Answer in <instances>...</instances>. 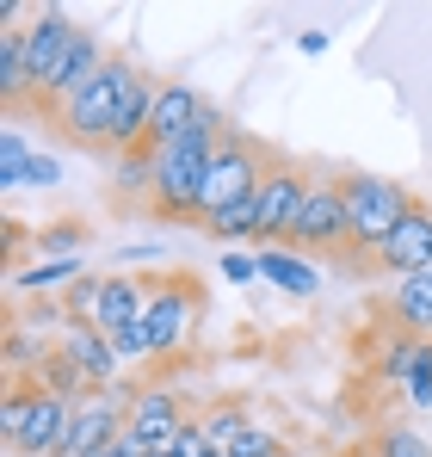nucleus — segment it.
<instances>
[{"mask_svg":"<svg viewBox=\"0 0 432 457\" xmlns=\"http://www.w3.org/2000/svg\"><path fill=\"white\" fill-rule=\"evenodd\" d=\"M389 309H395L402 334H414V340H432V266H427V272H414V278H395V291H389Z\"/></svg>","mask_w":432,"mask_h":457,"instance_id":"obj_18","label":"nucleus"},{"mask_svg":"<svg viewBox=\"0 0 432 457\" xmlns=\"http://www.w3.org/2000/svg\"><path fill=\"white\" fill-rule=\"evenodd\" d=\"M37 383H44L50 395H62V402H87V395H93V383H87L80 371H74V359L62 353V346H56V353L44 359V371H37Z\"/></svg>","mask_w":432,"mask_h":457,"instance_id":"obj_24","label":"nucleus"},{"mask_svg":"<svg viewBox=\"0 0 432 457\" xmlns=\"http://www.w3.org/2000/svg\"><path fill=\"white\" fill-rule=\"evenodd\" d=\"M93 457H137V452H124V445H105V452H93Z\"/></svg>","mask_w":432,"mask_h":457,"instance_id":"obj_37","label":"nucleus"},{"mask_svg":"<svg viewBox=\"0 0 432 457\" xmlns=\"http://www.w3.org/2000/svg\"><path fill=\"white\" fill-rule=\"evenodd\" d=\"M69 420H74V402L62 395H50L44 383H37V402H31V420H25V433H19V457H62L69 445Z\"/></svg>","mask_w":432,"mask_h":457,"instance_id":"obj_12","label":"nucleus"},{"mask_svg":"<svg viewBox=\"0 0 432 457\" xmlns=\"http://www.w3.org/2000/svg\"><path fill=\"white\" fill-rule=\"evenodd\" d=\"M198 309H204L198 285H186V278H154V285H148V309H143L148 359H173V353L186 346V334H192Z\"/></svg>","mask_w":432,"mask_h":457,"instance_id":"obj_4","label":"nucleus"},{"mask_svg":"<svg viewBox=\"0 0 432 457\" xmlns=\"http://www.w3.org/2000/svg\"><path fill=\"white\" fill-rule=\"evenodd\" d=\"M198 427H204V439H211L216 452L228 457L241 439H247V427H253V414L241 408V402H211V408H198Z\"/></svg>","mask_w":432,"mask_h":457,"instance_id":"obj_20","label":"nucleus"},{"mask_svg":"<svg viewBox=\"0 0 432 457\" xmlns=\"http://www.w3.org/2000/svg\"><path fill=\"white\" fill-rule=\"evenodd\" d=\"M31 402H37V378H19L12 389H6V408H0L6 445H19V433H25V420H31Z\"/></svg>","mask_w":432,"mask_h":457,"instance_id":"obj_26","label":"nucleus"},{"mask_svg":"<svg viewBox=\"0 0 432 457\" xmlns=\"http://www.w3.org/2000/svg\"><path fill=\"white\" fill-rule=\"evenodd\" d=\"M228 457H285V439H278L272 427H260V420H253V427H247V439H241Z\"/></svg>","mask_w":432,"mask_h":457,"instance_id":"obj_31","label":"nucleus"},{"mask_svg":"<svg viewBox=\"0 0 432 457\" xmlns=\"http://www.w3.org/2000/svg\"><path fill=\"white\" fill-rule=\"evenodd\" d=\"M303 204H309V173H296L285 161L266 167V179H260V247H285Z\"/></svg>","mask_w":432,"mask_h":457,"instance_id":"obj_8","label":"nucleus"},{"mask_svg":"<svg viewBox=\"0 0 432 457\" xmlns=\"http://www.w3.org/2000/svg\"><path fill=\"white\" fill-rule=\"evenodd\" d=\"M260 179H266V161L253 143H235V137H222V149L211 161V179H204V204H198V223H216L228 204H241V198H253L260 192Z\"/></svg>","mask_w":432,"mask_h":457,"instance_id":"obj_5","label":"nucleus"},{"mask_svg":"<svg viewBox=\"0 0 432 457\" xmlns=\"http://www.w3.org/2000/svg\"><path fill=\"white\" fill-rule=\"evenodd\" d=\"M130 402H137V389H118V383L112 389H93L87 402H74L62 457H93V452H105V445H118V433L130 420Z\"/></svg>","mask_w":432,"mask_h":457,"instance_id":"obj_6","label":"nucleus"},{"mask_svg":"<svg viewBox=\"0 0 432 457\" xmlns=\"http://www.w3.org/2000/svg\"><path fill=\"white\" fill-rule=\"evenodd\" d=\"M31 161H37V149L25 143V130H19V124H6V130H0V186H6V192H19V186H25V173H31Z\"/></svg>","mask_w":432,"mask_h":457,"instance_id":"obj_23","label":"nucleus"},{"mask_svg":"<svg viewBox=\"0 0 432 457\" xmlns=\"http://www.w3.org/2000/svg\"><path fill=\"white\" fill-rule=\"evenodd\" d=\"M260 278H266V285H278L285 297H315V291H321L315 260H309V253H296V247H260Z\"/></svg>","mask_w":432,"mask_h":457,"instance_id":"obj_17","label":"nucleus"},{"mask_svg":"<svg viewBox=\"0 0 432 457\" xmlns=\"http://www.w3.org/2000/svg\"><path fill=\"white\" fill-rule=\"evenodd\" d=\"M74 37H80V25H74L62 6H44L31 25H25V62H31V80H37V93L56 80V69L69 62Z\"/></svg>","mask_w":432,"mask_h":457,"instance_id":"obj_9","label":"nucleus"},{"mask_svg":"<svg viewBox=\"0 0 432 457\" xmlns=\"http://www.w3.org/2000/svg\"><path fill=\"white\" fill-rule=\"evenodd\" d=\"M105 62H112V56H105V50H99V37H93V31H87V25H80V37H74L69 62H62V69H56V80H50V87H44V93H37V99H44V105H50V112H62V105H69L74 93H87V87H93V80L105 75Z\"/></svg>","mask_w":432,"mask_h":457,"instance_id":"obj_13","label":"nucleus"},{"mask_svg":"<svg viewBox=\"0 0 432 457\" xmlns=\"http://www.w3.org/2000/svg\"><path fill=\"white\" fill-rule=\"evenodd\" d=\"M99 291H105V278H80V285H69L62 291V309H69V328H93V315H99Z\"/></svg>","mask_w":432,"mask_h":457,"instance_id":"obj_28","label":"nucleus"},{"mask_svg":"<svg viewBox=\"0 0 432 457\" xmlns=\"http://www.w3.org/2000/svg\"><path fill=\"white\" fill-rule=\"evenodd\" d=\"M154 457H173V452H154Z\"/></svg>","mask_w":432,"mask_h":457,"instance_id":"obj_38","label":"nucleus"},{"mask_svg":"<svg viewBox=\"0 0 432 457\" xmlns=\"http://www.w3.org/2000/svg\"><path fill=\"white\" fill-rule=\"evenodd\" d=\"M222 149V124L204 118L198 130H186V137H173V143H161L154 154V198H148V211L154 217H167V223H198V204H204V179H211V161Z\"/></svg>","mask_w":432,"mask_h":457,"instance_id":"obj_1","label":"nucleus"},{"mask_svg":"<svg viewBox=\"0 0 432 457\" xmlns=\"http://www.w3.org/2000/svg\"><path fill=\"white\" fill-rule=\"evenodd\" d=\"M285 457H290V452H285Z\"/></svg>","mask_w":432,"mask_h":457,"instance_id":"obj_39","label":"nucleus"},{"mask_svg":"<svg viewBox=\"0 0 432 457\" xmlns=\"http://www.w3.org/2000/svg\"><path fill=\"white\" fill-rule=\"evenodd\" d=\"M216 272H222L228 285H253V278H260V253H247V247H228Z\"/></svg>","mask_w":432,"mask_h":457,"instance_id":"obj_33","label":"nucleus"},{"mask_svg":"<svg viewBox=\"0 0 432 457\" xmlns=\"http://www.w3.org/2000/svg\"><path fill=\"white\" fill-rule=\"evenodd\" d=\"M31 93H37V80H31V62H25V25H0V99L19 105Z\"/></svg>","mask_w":432,"mask_h":457,"instance_id":"obj_19","label":"nucleus"},{"mask_svg":"<svg viewBox=\"0 0 432 457\" xmlns=\"http://www.w3.org/2000/svg\"><path fill=\"white\" fill-rule=\"evenodd\" d=\"M56 346L74 359V371L93 383V389H112V383H118V365H124V359L112 353V340H105L99 328H69Z\"/></svg>","mask_w":432,"mask_h":457,"instance_id":"obj_15","label":"nucleus"},{"mask_svg":"<svg viewBox=\"0 0 432 457\" xmlns=\"http://www.w3.org/2000/svg\"><path fill=\"white\" fill-rule=\"evenodd\" d=\"M222 241V247H241V241H260V192L253 198H241V204H228L216 223H204Z\"/></svg>","mask_w":432,"mask_h":457,"instance_id":"obj_22","label":"nucleus"},{"mask_svg":"<svg viewBox=\"0 0 432 457\" xmlns=\"http://www.w3.org/2000/svg\"><path fill=\"white\" fill-rule=\"evenodd\" d=\"M377 266L395 272V278H414L432 266V204H414L402 223L389 228V241L377 247Z\"/></svg>","mask_w":432,"mask_h":457,"instance_id":"obj_10","label":"nucleus"},{"mask_svg":"<svg viewBox=\"0 0 432 457\" xmlns=\"http://www.w3.org/2000/svg\"><path fill=\"white\" fill-rule=\"evenodd\" d=\"M296 50H303V56H321V50H328V31H303Z\"/></svg>","mask_w":432,"mask_h":457,"instance_id":"obj_36","label":"nucleus"},{"mask_svg":"<svg viewBox=\"0 0 432 457\" xmlns=\"http://www.w3.org/2000/svg\"><path fill=\"white\" fill-rule=\"evenodd\" d=\"M87 278V260H37L31 272H12V285L19 291H31V297H50V291H69Z\"/></svg>","mask_w":432,"mask_h":457,"instance_id":"obj_21","label":"nucleus"},{"mask_svg":"<svg viewBox=\"0 0 432 457\" xmlns=\"http://www.w3.org/2000/svg\"><path fill=\"white\" fill-rule=\"evenodd\" d=\"M143 309H148V285H143V278H130V272H105V291H99V315H93V328H99V334H118V328L143 321Z\"/></svg>","mask_w":432,"mask_h":457,"instance_id":"obj_16","label":"nucleus"},{"mask_svg":"<svg viewBox=\"0 0 432 457\" xmlns=\"http://www.w3.org/2000/svg\"><path fill=\"white\" fill-rule=\"evenodd\" d=\"M402 389H408V402H414L420 414L432 408V340L414 346V365H408V383H402Z\"/></svg>","mask_w":432,"mask_h":457,"instance_id":"obj_29","label":"nucleus"},{"mask_svg":"<svg viewBox=\"0 0 432 457\" xmlns=\"http://www.w3.org/2000/svg\"><path fill=\"white\" fill-rule=\"evenodd\" d=\"M118 198H154V154H118Z\"/></svg>","mask_w":432,"mask_h":457,"instance_id":"obj_25","label":"nucleus"},{"mask_svg":"<svg viewBox=\"0 0 432 457\" xmlns=\"http://www.w3.org/2000/svg\"><path fill=\"white\" fill-rule=\"evenodd\" d=\"M340 192H346V223H353L346 247H353V253H377V247L389 241V228L420 204L408 186H395V179H383V173H340Z\"/></svg>","mask_w":432,"mask_h":457,"instance_id":"obj_2","label":"nucleus"},{"mask_svg":"<svg viewBox=\"0 0 432 457\" xmlns=\"http://www.w3.org/2000/svg\"><path fill=\"white\" fill-rule=\"evenodd\" d=\"M25 186H37V192H44V186H62V161L37 149V161H31V173H25Z\"/></svg>","mask_w":432,"mask_h":457,"instance_id":"obj_35","label":"nucleus"},{"mask_svg":"<svg viewBox=\"0 0 432 457\" xmlns=\"http://www.w3.org/2000/svg\"><path fill=\"white\" fill-rule=\"evenodd\" d=\"M377 457H432V445L420 433H408V427H389V433L377 439Z\"/></svg>","mask_w":432,"mask_h":457,"instance_id":"obj_30","label":"nucleus"},{"mask_svg":"<svg viewBox=\"0 0 432 457\" xmlns=\"http://www.w3.org/2000/svg\"><path fill=\"white\" fill-rule=\"evenodd\" d=\"M87 253V228L80 223H50L37 235V260H80Z\"/></svg>","mask_w":432,"mask_h":457,"instance_id":"obj_27","label":"nucleus"},{"mask_svg":"<svg viewBox=\"0 0 432 457\" xmlns=\"http://www.w3.org/2000/svg\"><path fill=\"white\" fill-rule=\"evenodd\" d=\"M186 420H192V408H186V395L167 389V383H148V389H137V402H130V427L143 433L154 452H167Z\"/></svg>","mask_w":432,"mask_h":457,"instance_id":"obj_11","label":"nucleus"},{"mask_svg":"<svg viewBox=\"0 0 432 457\" xmlns=\"http://www.w3.org/2000/svg\"><path fill=\"white\" fill-rule=\"evenodd\" d=\"M204 118H216V112L192 93V87H186V80H161V93H154V130H148V149H161V143H173V137L198 130Z\"/></svg>","mask_w":432,"mask_h":457,"instance_id":"obj_14","label":"nucleus"},{"mask_svg":"<svg viewBox=\"0 0 432 457\" xmlns=\"http://www.w3.org/2000/svg\"><path fill=\"white\" fill-rule=\"evenodd\" d=\"M346 192H340V179H309V204H303V217L290 228V247L296 253H334V247H346Z\"/></svg>","mask_w":432,"mask_h":457,"instance_id":"obj_7","label":"nucleus"},{"mask_svg":"<svg viewBox=\"0 0 432 457\" xmlns=\"http://www.w3.org/2000/svg\"><path fill=\"white\" fill-rule=\"evenodd\" d=\"M143 75L137 62H124V56H112L105 62V75L93 80L87 93H74L69 105L56 112V124L69 130L74 143H87V149H105L112 143V124H118V105H124V93H130V80Z\"/></svg>","mask_w":432,"mask_h":457,"instance_id":"obj_3","label":"nucleus"},{"mask_svg":"<svg viewBox=\"0 0 432 457\" xmlns=\"http://www.w3.org/2000/svg\"><path fill=\"white\" fill-rule=\"evenodd\" d=\"M112 340V353L130 365V359H148V334H143V321H130V328H118V334H105Z\"/></svg>","mask_w":432,"mask_h":457,"instance_id":"obj_34","label":"nucleus"},{"mask_svg":"<svg viewBox=\"0 0 432 457\" xmlns=\"http://www.w3.org/2000/svg\"><path fill=\"white\" fill-rule=\"evenodd\" d=\"M167 452H173V457H222V452L211 445V439H204V427H198V414H192V420H186V427L173 433V445H167Z\"/></svg>","mask_w":432,"mask_h":457,"instance_id":"obj_32","label":"nucleus"}]
</instances>
